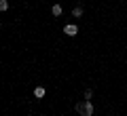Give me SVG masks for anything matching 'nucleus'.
Returning <instances> with one entry per match:
<instances>
[{"instance_id":"20e7f679","label":"nucleus","mask_w":127,"mask_h":116,"mask_svg":"<svg viewBox=\"0 0 127 116\" xmlns=\"http://www.w3.org/2000/svg\"><path fill=\"white\" fill-rule=\"evenodd\" d=\"M51 13H53L55 17H59V15L64 13V9H62V4H53V6H51Z\"/></svg>"},{"instance_id":"7ed1b4c3","label":"nucleus","mask_w":127,"mask_h":116,"mask_svg":"<svg viewBox=\"0 0 127 116\" xmlns=\"http://www.w3.org/2000/svg\"><path fill=\"white\" fill-rule=\"evenodd\" d=\"M45 95H47V89H45V87H40V85H38L36 89H34V97H36V99H42Z\"/></svg>"},{"instance_id":"0eeeda50","label":"nucleus","mask_w":127,"mask_h":116,"mask_svg":"<svg viewBox=\"0 0 127 116\" xmlns=\"http://www.w3.org/2000/svg\"><path fill=\"white\" fill-rule=\"evenodd\" d=\"M91 97H93V91H91V89H85V99H91Z\"/></svg>"},{"instance_id":"f03ea898","label":"nucleus","mask_w":127,"mask_h":116,"mask_svg":"<svg viewBox=\"0 0 127 116\" xmlns=\"http://www.w3.org/2000/svg\"><path fill=\"white\" fill-rule=\"evenodd\" d=\"M64 34L70 36V38H74V36L78 34V25H74V23H68V25H64Z\"/></svg>"},{"instance_id":"423d86ee","label":"nucleus","mask_w":127,"mask_h":116,"mask_svg":"<svg viewBox=\"0 0 127 116\" xmlns=\"http://www.w3.org/2000/svg\"><path fill=\"white\" fill-rule=\"evenodd\" d=\"M0 11H2V13L9 11V0H0Z\"/></svg>"},{"instance_id":"39448f33","label":"nucleus","mask_w":127,"mask_h":116,"mask_svg":"<svg viewBox=\"0 0 127 116\" xmlns=\"http://www.w3.org/2000/svg\"><path fill=\"white\" fill-rule=\"evenodd\" d=\"M72 17H83V6H76L72 11Z\"/></svg>"},{"instance_id":"f257e3e1","label":"nucleus","mask_w":127,"mask_h":116,"mask_svg":"<svg viewBox=\"0 0 127 116\" xmlns=\"http://www.w3.org/2000/svg\"><path fill=\"white\" fill-rule=\"evenodd\" d=\"M74 110H76L78 116H93V103H91V99H85V101H78L76 106H74Z\"/></svg>"}]
</instances>
